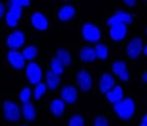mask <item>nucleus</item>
<instances>
[{
  "label": "nucleus",
  "mask_w": 147,
  "mask_h": 126,
  "mask_svg": "<svg viewBox=\"0 0 147 126\" xmlns=\"http://www.w3.org/2000/svg\"><path fill=\"white\" fill-rule=\"evenodd\" d=\"M114 110L120 117L124 119H129L135 112V103L130 98L122 99L114 103Z\"/></svg>",
  "instance_id": "obj_1"
},
{
  "label": "nucleus",
  "mask_w": 147,
  "mask_h": 126,
  "mask_svg": "<svg viewBox=\"0 0 147 126\" xmlns=\"http://www.w3.org/2000/svg\"><path fill=\"white\" fill-rule=\"evenodd\" d=\"M83 35L86 40L95 42L100 37V32L99 28L92 24L84 25L82 30Z\"/></svg>",
  "instance_id": "obj_2"
},
{
  "label": "nucleus",
  "mask_w": 147,
  "mask_h": 126,
  "mask_svg": "<svg viewBox=\"0 0 147 126\" xmlns=\"http://www.w3.org/2000/svg\"><path fill=\"white\" fill-rule=\"evenodd\" d=\"M26 74L32 83H38L42 77V71L40 67L36 63H30L28 64Z\"/></svg>",
  "instance_id": "obj_3"
},
{
  "label": "nucleus",
  "mask_w": 147,
  "mask_h": 126,
  "mask_svg": "<svg viewBox=\"0 0 147 126\" xmlns=\"http://www.w3.org/2000/svg\"><path fill=\"white\" fill-rule=\"evenodd\" d=\"M4 111L5 117L9 121H15L20 118V109L15 103L6 101L4 103Z\"/></svg>",
  "instance_id": "obj_4"
},
{
  "label": "nucleus",
  "mask_w": 147,
  "mask_h": 126,
  "mask_svg": "<svg viewBox=\"0 0 147 126\" xmlns=\"http://www.w3.org/2000/svg\"><path fill=\"white\" fill-rule=\"evenodd\" d=\"M25 42V36L22 32L15 30L9 35L7 38V44L11 48H18L24 44Z\"/></svg>",
  "instance_id": "obj_5"
},
{
  "label": "nucleus",
  "mask_w": 147,
  "mask_h": 126,
  "mask_svg": "<svg viewBox=\"0 0 147 126\" xmlns=\"http://www.w3.org/2000/svg\"><path fill=\"white\" fill-rule=\"evenodd\" d=\"M132 22V17L126 12L119 11L107 20V24L111 26L119 24L131 23Z\"/></svg>",
  "instance_id": "obj_6"
},
{
  "label": "nucleus",
  "mask_w": 147,
  "mask_h": 126,
  "mask_svg": "<svg viewBox=\"0 0 147 126\" xmlns=\"http://www.w3.org/2000/svg\"><path fill=\"white\" fill-rule=\"evenodd\" d=\"M142 49V42L141 38L136 37L129 43L127 47V52L129 56L132 58L138 57Z\"/></svg>",
  "instance_id": "obj_7"
},
{
  "label": "nucleus",
  "mask_w": 147,
  "mask_h": 126,
  "mask_svg": "<svg viewBox=\"0 0 147 126\" xmlns=\"http://www.w3.org/2000/svg\"><path fill=\"white\" fill-rule=\"evenodd\" d=\"M8 58L13 66L16 68H22L25 64V58L23 55L17 51L11 50L8 54Z\"/></svg>",
  "instance_id": "obj_8"
},
{
  "label": "nucleus",
  "mask_w": 147,
  "mask_h": 126,
  "mask_svg": "<svg viewBox=\"0 0 147 126\" xmlns=\"http://www.w3.org/2000/svg\"><path fill=\"white\" fill-rule=\"evenodd\" d=\"M77 82L80 88L88 90L92 85V79L90 75L85 70H82L77 75Z\"/></svg>",
  "instance_id": "obj_9"
},
{
  "label": "nucleus",
  "mask_w": 147,
  "mask_h": 126,
  "mask_svg": "<svg viewBox=\"0 0 147 126\" xmlns=\"http://www.w3.org/2000/svg\"><path fill=\"white\" fill-rule=\"evenodd\" d=\"M126 26L124 24H119L112 26L110 30L111 37L115 40H120L126 34Z\"/></svg>",
  "instance_id": "obj_10"
},
{
  "label": "nucleus",
  "mask_w": 147,
  "mask_h": 126,
  "mask_svg": "<svg viewBox=\"0 0 147 126\" xmlns=\"http://www.w3.org/2000/svg\"><path fill=\"white\" fill-rule=\"evenodd\" d=\"M114 85V78L110 74L105 73L102 75L100 81V88L102 92L105 93L110 91Z\"/></svg>",
  "instance_id": "obj_11"
},
{
  "label": "nucleus",
  "mask_w": 147,
  "mask_h": 126,
  "mask_svg": "<svg viewBox=\"0 0 147 126\" xmlns=\"http://www.w3.org/2000/svg\"><path fill=\"white\" fill-rule=\"evenodd\" d=\"M113 71L120 77L123 80H127L129 78L128 73L127 71L126 64L123 61H117L113 64Z\"/></svg>",
  "instance_id": "obj_12"
},
{
  "label": "nucleus",
  "mask_w": 147,
  "mask_h": 126,
  "mask_svg": "<svg viewBox=\"0 0 147 126\" xmlns=\"http://www.w3.org/2000/svg\"><path fill=\"white\" fill-rule=\"evenodd\" d=\"M61 96L66 102L73 103L77 98V92L75 87L73 86H66L62 89Z\"/></svg>",
  "instance_id": "obj_13"
},
{
  "label": "nucleus",
  "mask_w": 147,
  "mask_h": 126,
  "mask_svg": "<svg viewBox=\"0 0 147 126\" xmlns=\"http://www.w3.org/2000/svg\"><path fill=\"white\" fill-rule=\"evenodd\" d=\"M32 22L36 28L43 30L47 28L48 25L47 18L39 12H36L32 16Z\"/></svg>",
  "instance_id": "obj_14"
},
{
  "label": "nucleus",
  "mask_w": 147,
  "mask_h": 126,
  "mask_svg": "<svg viewBox=\"0 0 147 126\" xmlns=\"http://www.w3.org/2000/svg\"><path fill=\"white\" fill-rule=\"evenodd\" d=\"M123 92L122 88L119 85L115 86L113 90L107 92V98L109 100L116 103L123 99Z\"/></svg>",
  "instance_id": "obj_15"
},
{
  "label": "nucleus",
  "mask_w": 147,
  "mask_h": 126,
  "mask_svg": "<svg viewBox=\"0 0 147 126\" xmlns=\"http://www.w3.org/2000/svg\"><path fill=\"white\" fill-rule=\"evenodd\" d=\"M75 12V8L71 5H65L60 9L58 16L59 18L61 19L62 20H67L74 15Z\"/></svg>",
  "instance_id": "obj_16"
},
{
  "label": "nucleus",
  "mask_w": 147,
  "mask_h": 126,
  "mask_svg": "<svg viewBox=\"0 0 147 126\" xmlns=\"http://www.w3.org/2000/svg\"><path fill=\"white\" fill-rule=\"evenodd\" d=\"M23 112L25 117L28 121H32L36 117V110L32 103L29 101L24 103Z\"/></svg>",
  "instance_id": "obj_17"
},
{
  "label": "nucleus",
  "mask_w": 147,
  "mask_h": 126,
  "mask_svg": "<svg viewBox=\"0 0 147 126\" xmlns=\"http://www.w3.org/2000/svg\"><path fill=\"white\" fill-rule=\"evenodd\" d=\"M51 109L53 114L56 115H61L65 109V103L60 99H55L51 102Z\"/></svg>",
  "instance_id": "obj_18"
},
{
  "label": "nucleus",
  "mask_w": 147,
  "mask_h": 126,
  "mask_svg": "<svg viewBox=\"0 0 147 126\" xmlns=\"http://www.w3.org/2000/svg\"><path fill=\"white\" fill-rule=\"evenodd\" d=\"M80 57L82 60L90 61L94 60L97 57L94 49L90 47H85L81 50Z\"/></svg>",
  "instance_id": "obj_19"
},
{
  "label": "nucleus",
  "mask_w": 147,
  "mask_h": 126,
  "mask_svg": "<svg viewBox=\"0 0 147 126\" xmlns=\"http://www.w3.org/2000/svg\"><path fill=\"white\" fill-rule=\"evenodd\" d=\"M46 79L47 85L51 89L55 88L60 81L59 75L54 73L52 71H49L47 72Z\"/></svg>",
  "instance_id": "obj_20"
},
{
  "label": "nucleus",
  "mask_w": 147,
  "mask_h": 126,
  "mask_svg": "<svg viewBox=\"0 0 147 126\" xmlns=\"http://www.w3.org/2000/svg\"><path fill=\"white\" fill-rule=\"evenodd\" d=\"M56 58L63 66L69 65L71 63V56L67 51L63 49H60L57 52Z\"/></svg>",
  "instance_id": "obj_21"
},
{
  "label": "nucleus",
  "mask_w": 147,
  "mask_h": 126,
  "mask_svg": "<svg viewBox=\"0 0 147 126\" xmlns=\"http://www.w3.org/2000/svg\"><path fill=\"white\" fill-rule=\"evenodd\" d=\"M37 53V49L36 47L34 46H29L24 49L22 55L25 59H32L36 56Z\"/></svg>",
  "instance_id": "obj_22"
},
{
  "label": "nucleus",
  "mask_w": 147,
  "mask_h": 126,
  "mask_svg": "<svg viewBox=\"0 0 147 126\" xmlns=\"http://www.w3.org/2000/svg\"><path fill=\"white\" fill-rule=\"evenodd\" d=\"M95 51L96 53L97 57H98L101 59H105L107 56L108 49L107 47L104 44H98L95 46Z\"/></svg>",
  "instance_id": "obj_23"
},
{
  "label": "nucleus",
  "mask_w": 147,
  "mask_h": 126,
  "mask_svg": "<svg viewBox=\"0 0 147 126\" xmlns=\"http://www.w3.org/2000/svg\"><path fill=\"white\" fill-rule=\"evenodd\" d=\"M8 11L13 16H14L17 20H18V19L20 18L22 15V7L20 6L10 2L9 9Z\"/></svg>",
  "instance_id": "obj_24"
},
{
  "label": "nucleus",
  "mask_w": 147,
  "mask_h": 126,
  "mask_svg": "<svg viewBox=\"0 0 147 126\" xmlns=\"http://www.w3.org/2000/svg\"><path fill=\"white\" fill-rule=\"evenodd\" d=\"M51 68H52L51 71L57 75H59L63 71V65L57 60L56 57L54 58L51 61Z\"/></svg>",
  "instance_id": "obj_25"
},
{
  "label": "nucleus",
  "mask_w": 147,
  "mask_h": 126,
  "mask_svg": "<svg viewBox=\"0 0 147 126\" xmlns=\"http://www.w3.org/2000/svg\"><path fill=\"white\" fill-rule=\"evenodd\" d=\"M46 86L43 83H38L34 90V96L36 99H39L41 97L44 93L45 92Z\"/></svg>",
  "instance_id": "obj_26"
},
{
  "label": "nucleus",
  "mask_w": 147,
  "mask_h": 126,
  "mask_svg": "<svg viewBox=\"0 0 147 126\" xmlns=\"http://www.w3.org/2000/svg\"><path fill=\"white\" fill-rule=\"evenodd\" d=\"M84 119L80 115H75L70 119L69 126H84Z\"/></svg>",
  "instance_id": "obj_27"
},
{
  "label": "nucleus",
  "mask_w": 147,
  "mask_h": 126,
  "mask_svg": "<svg viewBox=\"0 0 147 126\" xmlns=\"http://www.w3.org/2000/svg\"><path fill=\"white\" fill-rule=\"evenodd\" d=\"M31 92L29 88L28 87H25L23 90H22L20 94V98L21 100L24 103L27 102L29 101V98L30 97Z\"/></svg>",
  "instance_id": "obj_28"
},
{
  "label": "nucleus",
  "mask_w": 147,
  "mask_h": 126,
  "mask_svg": "<svg viewBox=\"0 0 147 126\" xmlns=\"http://www.w3.org/2000/svg\"><path fill=\"white\" fill-rule=\"evenodd\" d=\"M6 22H7V24L9 26H11V27H15V26H16L17 24L18 20L14 17V16H13L9 11H8L7 13H6Z\"/></svg>",
  "instance_id": "obj_29"
},
{
  "label": "nucleus",
  "mask_w": 147,
  "mask_h": 126,
  "mask_svg": "<svg viewBox=\"0 0 147 126\" xmlns=\"http://www.w3.org/2000/svg\"><path fill=\"white\" fill-rule=\"evenodd\" d=\"M94 126H108L107 120L102 116L98 117L95 120Z\"/></svg>",
  "instance_id": "obj_30"
},
{
  "label": "nucleus",
  "mask_w": 147,
  "mask_h": 126,
  "mask_svg": "<svg viewBox=\"0 0 147 126\" xmlns=\"http://www.w3.org/2000/svg\"><path fill=\"white\" fill-rule=\"evenodd\" d=\"M11 2L21 6V7L24 6H27L30 3L28 0H13V1H11Z\"/></svg>",
  "instance_id": "obj_31"
},
{
  "label": "nucleus",
  "mask_w": 147,
  "mask_h": 126,
  "mask_svg": "<svg viewBox=\"0 0 147 126\" xmlns=\"http://www.w3.org/2000/svg\"><path fill=\"white\" fill-rule=\"evenodd\" d=\"M5 11V6L3 3H0V18L2 17V15L4 13Z\"/></svg>",
  "instance_id": "obj_32"
},
{
  "label": "nucleus",
  "mask_w": 147,
  "mask_h": 126,
  "mask_svg": "<svg viewBox=\"0 0 147 126\" xmlns=\"http://www.w3.org/2000/svg\"><path fill=\"white\" fill-rule=\"evenodd\" d=\"M140 126H147V117L146 115H144L142 119V123Z\"/></svg>",
  "instance_id": "obj_33"
},
{
  "label": "nucleus",
  "mask_w": 147,
  "mask_h": 126,
  "mask_svg": "<svg viewBox=\"0 0 147 126\" xmlns=\"http://www.w3.org/2000/svg\"><path fill=\"white\" fill-rule=\"evenodd\" d=\"M124 2H125L126 4H127L128 5L132 6V5H134L135 4L136 1L135 0H126V1H124Z\"/></svg>",
  "instance_id": "obj_34"
},
{
  "label": "nucleus",
  "mask_w": 147,
  "mask_h": 126,
  "mask_svg": "<svg viewBox=\"0 0 147 126\" xmlns=\"http://www.w3.org/2000/svg\"><path fill=\"white\" fill-rule=\"evenodd\" d=\"M143 80H144L145 82H146V80H147V73H146V72H145L144 74H143Z\"/></svg>",
  "instance_id": "obj_35"
},
{
  "label": "nucleus",
  "mask_w": 147,
  "mask_h": 126,
  "mask_svg": "<svg viewBox=\"0 0 147 126\" xmlns=\"http://www.w3.org/2000/svg\"><path fill=\"white\" fill-rule=\"evenodd\" d=\"M144 53H145V54L146 55V54H147V47L146 46H145L144 48Z\"/></svg>",
  "instance_id": "obj_36"
},
{
  "label": "nucleus",
  "mask_w": 147,
  "mask_h": 126,
  "mask_svg": "<svg viewBox=\"0 0 147 126\" xmlns=\"http://www.w3.org/2000/svg\"><path fill=\"white\" fill-rule=\"evenodd\" d=\"M23 126H27V125H23Z\"/></svg>",
  "instance_id": "obj_37"
}]
</instances>
